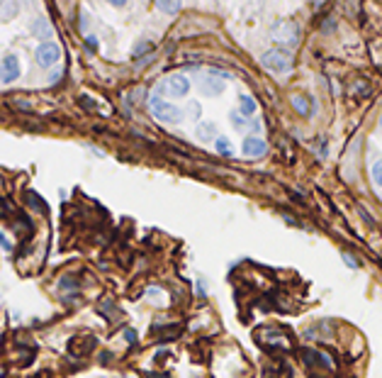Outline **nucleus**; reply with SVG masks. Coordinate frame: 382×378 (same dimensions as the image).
<instances>
[{
	"label": "nucleus",
	"mask_w": 382,
	"mask_h": 378,
	"mask_svg": "<svg viewBox=\"0 0 382 378\" xmlns=\"http://www.w3.org/2000/svg\"><path fill=\"white\" fill-rule=\"evenodd\" d=\"M149 105H151L153 117H158L161 122H178V120L183 117V112L178 110L175 105H171V103H166L163 98H158V95H153L151 100H149Z\"/></svg>",
	"instance_id": "nucleus-1"
},
{
	"label": "nucleus",
	"mask_w": 382,
	"mask_h": 378,
	"mask_svg": "<svg viewBox=\"0 0 382 378\" xmlns=\"http://www.w3.org/2000/svg\"><path fill=\"white\" fill-rule=\"evenodd\" d=\"M261 61H263V66L270 68L273 73H285L287 68L292 66L290 54H285V52H280V49H270V52H265Z\"/></svg>",
	"instance_id": "nucleus-2"
},
{
	"label": "nucleus",
	"mask_w": 382,
	"mask_h": 378,
	"mask_svg": "<svg viewBox=\"0 0 382 378\" xmlns=\"http://www.w3.org/2000/svg\"><path fill=\"white\" fill-rule=\"evenodd\" d=\"M273 37H275V42H280V44L297 46V42H299V27L295 22H278L273 27Z\"/></svg>",
	"instance_id": "nucleus-3"
},
{
	"label": "nucleus",
	"mask_w": 382,
	"mask_h": 378,
	"mask_svg": "<svg viewBox=\"0 0 382 378\" xmlns=\"http://www.w3.org/2000/svg\"><path fill=\"white\" fill-rule=\"evenodd\" d=\"M34 56H37V64H39V66L49 68L61 59V49H59V44H54V42H42Z\"/></svg>",
	"instance_id": "nucleus-4"
},
{
	"label": "nucleus",
	"mask_w": 382,
	"mask_h": 378,
	"mask_svg": "<svg viewBox=\"0 0 382 378\" xmlns=\"http://www.w3.org/2000/svg\"><path fill=\"white\" fill-rule=\"evenodd\" d=\"M0 78H3V83H12L15 78H20V61H17V56H5L3 59V64H0Z\"/></svg>",
	"instance_id": "nucleus-5"
},
{
	"label": "nucleus",
	"mask_w": 382,
	"mask_h": 378,
	"mask_svg": "<svg viewBox=\"0 0 382 378\" xmlns=\"http://www.w3.org/2000/svg\"><path fill=\"white\" fill-rule=\"evenodd\" d=\"M166 88H168L171 95L183 98V95H187V90H190V81H187L185 76H171L166 81Z\"/></svg>",
	"instance_id": "nucleus-6"
},
{
	"label": "nucleus",
	"mask_w": 382,
	"mask_h": 378,
	"mask_svg": "<svg viewBox=\"0 0 382 378\" xmlns=\"http://www.w3.org/2000/svg\"><path fill=\"white\" fill-rule=\"evenodd\" d=\"M241 149H243V154L246 156H263L265 152H268V146H265V142H263L261 137H246L243 139V144H241Z\"/></svg>",
	"instance_id": "nucleus-7"
},
{
	"label": "nucleus",
	"mask_w": 382,
	"mask_h": 378,
	"mask_svg": "<svg viewBox=\"0 0 382 378\" xmlns=\"http://www.w3.org/2000/svg\"><path fill=\"white\" fill-rule=\"evenodd\" d=\"M200 88H202V93H207V95H219L222 88H224V83H222L219 78H214V76H207L202 83H200Z\"/></svg>",
	"instance_id": "nucleus-8"
},
{
	"label": "nucleus",
	"mask_w": 382,
	"mask_h": 378,
	"mask_svg": "<svg viewBox=\"0 0 382 378\" xmlns=\"http://www.w3.org/2000/svg\"><path fill=\"white\" fill-rule=\"evenodd\" d=\"M51 32H54V30H51V24L46 22L44 17L34 20V24H32V34H34V37H39V39H49Z\"/></svg>",
	"instance_id": "nucleus-9"
},
{
	"label": "nucleus",
	"mask_w": 382,
	"mask_h": 378,
	"mask_svg": "<svg viewBox=\"0 0 382 378\" xmlns=\"http://www.w3.org/2000/svg\"><path fill=\"white\" fill-rule=\"evenodd\" d=\"M292 108H295L302 117H309V115H312V103H309L307 95H295V98H292Z\"/></svg>",
	"instance_id": "nucleus-10"
},
{
	"label": "nucleus",
	"mask_w": 382,
	"mask_h": 378,
	"mask_svg": "<svg viewBox=\"0 0 382 378\" xmlns=\"http://www.w3.org/2000/svg\"><path fill=\"white\" fill-rule=\"evenodd\" d=\"M17 15V3H0V20H12Z\"/></svg>",
	"instance_id": "nucleus-11"
},
{
	"label": "nucleus",
	"mask_w": 382,
	"mask_h": 378,
	"mask_svg": "<svg viewBox=\"0 0 382 378\" xmlns=\"http://www.w3.org/2000/svg\"><path fill=\"white\" fill-rule=\"evenodd\" d=\"M239 108H241V115H253L256 112V100H253L251 95H241Z\"/></svg>",
	"instance_id": "nucleus-12"
},
{
	"label": "nucleus",
	"mask_w": 382,
	"mask_h": 378,
	"mask_svg": "<svg viewBox=\"0 0 382 378\" xmlns=\"http://www.w3.org/2000/svg\"><path fill=\"white\" fill-rule=\"evenodd\" d=\"M217 152L222 156H231V144L227 137H217Z\"/></svg>",
	"instance_id": "nucleus-13"
},
{
	"label": "nucleus",
	"mask_w": 382,
	"mask_h": 378,
	"mask_svg": "<svg viewBox=\"0 0 382 378\" xmlns=\"http://www.w3.org/2000/svg\"><path fill=\"white\" fill-rule=\"evenodd\" d=\"M156 5H158V10H163V12H178L180 10V3H163V0H158Z\"/></svg>",
	"instance_id": "nucleus-14"
},
{
	"label": "nucleus",
	"mask_w": 382,
	"mask_h": 378,
	"mask_svg": "<svg viewBox=\"0 0 382 378\" xmlns=\"http://www.w3.org/2000/svg\"><path fill=\"white\" fill-rule=\"evenodd\" d=\"M231 124H234V127H246L249 120H246V115H241V112H231Z\"/></svg>",
	"instance_id": "nucleus-15"
},
{
	"label": "nucleus",
	"mask_w": 382,
	"mask_h": 378,
	"mask_svg": "<svg viewBox=\"0 0 382 378\" xmlns=\"http://www.w3.org/2000/svg\"><path fill=\"white\" fill-rule=\"evenodd\" d=\"M197 132H200L202 139H212V137H214V127H212V124H200V130H197Z\"/></svg>",
	"instance_id": "nucleus-16"
},
{
	"label": "nucleus",
	"mask_w": 382,
	"mask_h": 378,
	"mask_svg": "<svg viewBox=\"0 0 382 378\" xmlns=\"http://www.w3.org/2000/svg\"><path fill=\"white\" fill-rule=\"evenodd\" d=\"M372 178H375V183L382 188V161H377V164L372 166Z\"/></svg>",
	"instance_id": "nucleus-17"
},
{
	"label": "nucleus",
	"mask_w": 382,
	"mask_h": 378,
	"mask_svg": "<svg viewBox=\"0 0 382 378\" xmlns=\"http://www.w3.org/2000/svg\"><path fill=\"white\" fill-rule=\"evenodd\" d=\"M343 261H346L350 268H358V259H353L350 254H343Z\"/></svg>",
	"instance_id": "nucleus-18"
},
{
	"label": "nucleus",
	"mask_w": 382,
	"mask_h": 378,
	"mask_svg": "<svg viewBox=\"0 0 382 378\" xmlns=\"http://www.w3.org/2000/svg\"><path fill=\"white\" fill-rule=\"evenodd\" d=\"M146 49H151V46H149V44H139L137 49H134V56H139L142 52H146Z\"/></svg>",
	"instance_id": "nucleus-19"
},
{
	"label": "nucleus",
	"mask_w": 382,
	"mask_h": 378,
	"mask_svg": "<svg viewBox=\"0 0 382 378\" xmlns=\"http://www.w3.org/2000/svg\"><path fill=\"white\" fill-rule=\"evenodd\" d=\"M124 337H127V342H134V339H137V334H134V330H127V332H124Z\"/></svg>",
	"instance_id": "nucleus-20"
},
{
	"label": "nucleus",
	"mask_w": 382,
	"mask_h": 378,
	"mask_svg": "<svg viewBox=\"0 0 382 378\" xmlns=\"http://www.w3.org/2000/svg\"><path fill=\"white\" fill-rule=\"evenodd\" d=\"M0 246H5V249H12V246H10V242H8V239H5L3 234H0Z\"/></svg>",
	"instance_id": "nucleus-21"
},
{
	"label": "nucleus",
	"mask_w": 382,
	"mask_h": 378,
	"mask_svg": "<svg viewBox=\"0 0 382 378\" xmlns=\"http://www.w3.org/2000/svg\"><path fill=\"white\" fill-rule=\"evenodd\" d=\"M380 124H382V117H380Z\"/></svg>",
	"instance_id": "nucleus-22"
}]
</instances>
